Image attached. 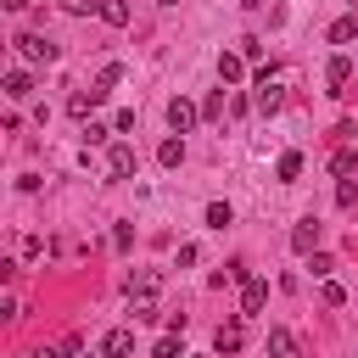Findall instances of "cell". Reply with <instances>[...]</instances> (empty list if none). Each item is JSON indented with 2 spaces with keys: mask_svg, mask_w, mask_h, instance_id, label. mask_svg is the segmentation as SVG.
Instances as JSON below:
<instances>
[{
  "mask_svg": "<svg viewBox=\"0 0 358 358\" xmlns=\"http://www.w3.org/2000/svg\"><path fill=\"white\" fill-rule=\"evenodd\" d=\"M11 45H17V56H22V62H34V67H39V62H45V67L56 62V45H50L45 34H17Z\"/></svg>",
  "mask_w": 358,
  "mask_h": 358,
  "instance_id": "cell-1",
  "label": "cell"
},
{
  "mask_svg": "<svg viewBox=\"0 0 358 358\" xmlns=\"http://www.w3.org/2000/svg\"><path fill=\"white\" fill-rule=\"evenodd\" d=\"M252 106H257V112H280V106H285V90H280V78H274L268 67L257 73V95H252Z\"/></svg>",
  "mask_w": 358,
  "mask_h": 358,
  "instance_id": "cell-2",
  "label": "cell"
},
{
  "mask_svg": "<svg viewBox=\"0 0 358 358\" xmlns=\"http://www.w3.org/2000/svg\"><path fill=\"white\" fill-rule=\"evenodd\" d=\"M196 123H201V106L185 101V95H173V101H168V129H173V134H190Z\"/></svg>",
  "mask_w": 358,
  "mask_h": 358,
  "instance_id": "cell-3",
  "label": "cell"
},
{
  "mask_svg": "<svg viewBox=\"0 0 358 358\" xmlns=\"http://www.w3.org/2000/svg\"><path fill=\"white\" fill-rule=\"evenodd\" d=\"M106 173L112 179H134V145L129 140H112L106 145Z\"/></svg>",
  "mask_w": 358,
  "mask_h": 358,
  "instance_id": "cell-4",
  "label": "cell"
},
{
  "mask_svg": "<svg viewBox=\"0 0 358 358\" xmlns=\"http://www.w3.org/2000/svg\"><path fill=\"white\" fill-rule=\"evenodd\" d=\"M263 358H302V347H296V336H291L285 324H274L268 341H263Z\"/></svg>",
  "mask_w": 358,
  "mask_h": 358,
  "instance_id": "cell-5",
  "label": "cell"
},
{
  "mask_svg": "<svg viewBox=\"0 0 358 358\" xmlns=\"http://www.w3.org/2000/svg\"><path fill=\"white\" fill-rule=\"evenodd\" d=\"M324 84H330V95H341V84H352V56L336 50V56L324 62Z\"/></svg>",
  "mask_w": 358,
  "mask_h": 358,
  "instance_id": "cell-6",
  "label": "cell"
},
{
  "mask_svg": "<svg viewBox=\"0 0 358 358\" xmlns=\"http://www.w3.org/2000/svg\"><path fill=\"white\" fill-rule=\"evenodd\" d=\"M263 302H268V285L257 274H246L241 280V313H263Z\"/></svg>",
  "mask_w": 358,
  "mask_h": 358,
  "instance_id": "cell-7",
  "label": "cell"
},
{
  "mask_svg": "<svg viewBox=\"0 0 358 358\" xmlns=\"http://www.w3.org/2000/svg\"><path fill=\"white\" fill-rule=\"evenodd\" d=\"M313 246H319V218H296V229H291V252L308 257Z\"/></svg>",
  "mask_w": 358,
  "mask_h": 358,
  "instance_id": "cell-8",
  "label": "cell"
},
{
  "mask_svg": "<svg viewBox=\"0 0 358 358\" xmlns=\"http://www.w3.org/2000/svg\"><path fill=\"white\" fill-rule=\"evenodd\" d=\"M134 352V330H106L101 336V358H129Z\"/></svg>",
  "mask_w": 358,
  "mask_h": 358,
  "instance_id": "cell-9",
  "label": "cell"
},
{
  "mask_svg": "<svg viewBox=\"0 0 358 358\" xmlns=\"http://www.w3.org/2000/svg\"><path fill=\"white\" fill-rule=\"evenodd\" d=\"M157 285H162V280H157L151 268H140V274H129V302H151V296H157Z\"/></svg>",
  "mask_w": 358,
  "mask_h": 358,
  "instance_id": "cell-10",
  "label": "cell"
},
{
  "mask_svg": "<svg viewBox=\"0 0 358 358\" xmlns=\"http://www.w3.org/2000/svg\"><path fill=\"white\" fill-rule=\"evenodd\" d=\"M6 95H11V101H28V95H34V73H28V67H11V73H6Z\"/></svg>",
  "mask_w": 358,
  "mask_h": 358,
  "instance_id": "cell-11",
  "label": "cell"
},
{
  "mask_svg": "<svg viewBox=\"0 0 358 358\" xmlns=\"http://www.w3.org/2000/svg\"><path fill=\"white\" fill-rule=\"evenodd\" d=\"M241 341H246V330H241L235 319H229V324H218V336H213V347H218L224 358H229V352H241Z\"/></svg>",
  "mask_w": 358,
  "mask_h": 358,
  "instance_id": "cell-12",
  "label": "cell"
},
{
  "mask_svg": "<svg viewBox=\"0 0 358 358\" xmlns=\"http://www.w3.org/2000/svg\"><path fill=\"white\" fill-rule=\"evenodd\" d=\"M352 39H358V11H347V17L330 22V45H352Z\"/></svg>",
  "mask_w": 358,
  "mask_h": 358,
  "instance_id": "cell-13",
  "label": "cell"
},
{
  "mask_svg": "<svg viewBox=\"0 0 358 358\" xmlns=\"http://www.w3.org/2000/svg\"><path fill=\"white\" fill-rule=\"evenodd\" d=\"M241 73H246V56H218V78L224 84H241Z\"/></svg>",
  "mask_w": 358,
  "mask_h": 358,
  "instance_id": "cell-14",
  "label": "cell"
},
{
  "mask_svg": "<svg viewBox=\"0 0 358 358\" xmlns=\"http://www.w3.org/2000/svg\"><path fill=\"white\" fill-rule=\"evenodd\" d=\"M157 162H162V168H179V162H185V140H162V145H157Z\"/></svg>",
  "mask_w": 358,
  "mask_h": 358,
  "instance_id": "cell-15",
  "label": "cell"
},
{
  "mask_svg": "<svg viewBox=\"0 0 358 358\" xmlns=\"http://www.w3.org/2000/svg\"><path fill=\"white\" fill-rule=\"evenodd\" d=\"M352 168H358V151H352V145H341V151L330 157V173H336V179H347Z\"/></svg>",
  "mask_w": 358,
  "mask_h": 358,
  "instance_id": "cell-16",
  "label": "cell"
},
{
  "mask_svg": "<svg viewBox=\"0 0 358 358\" xmlns=\"http://www.w3.org/2000/svg\"><path fill=\"white\" fill-rule=\"evenodd\" d=\"M101 22L123 28V22H129V0H101Z\"/></svg>",
  "mask_w": 358,
  "mask_h": 358,
  "instance_id": "cell-17",
  "label": "cell"
},
{
  "mask_svg": "<svg viewBox=\"0 0 358 358\" xmlns=\"http://www.w3.org/2000/svg\"><path fill=\"white\" fill-rule=\"evenodd\" d=\"M274 173H280V179H285V185H291V179H296V173H302V151H285V157H280V162H274Z\"/></svg>",
  "mask_w": 358,
  "mask_h": 358,
  "instance_id": "cell-18",
  "label": "cell"
},
{
  "mask_svg": "<svg viewBox=\"0 0 358 358\" xmlns=\"http://www.w3.org/2000/svg\"><path fill=\"white\" fill-rule=\"evenodd\" d=\"M101 101H106V95H101V90H90V95H73V101H67V112H73V117H84V112H90V106H101Z\"/></svg>",
  "mask_w": 358,
  "mask_h": 358,
  "instance_id": "cell-19",
  "label": "cell"
},
{
  "mask_svg": "<svg viewBox=\"0 0 358 358\" xmlns=\"http://www.w3.org/2000/svg\"><path fill=\"white\" fill-rule=\"evenodd\" d=\"M117 78H123V67H117V62H106V67H101V78H95V90H101V95H112V84H117Z\"/></svg>",
  "mask_w": 358,
  "mask_h": 358,
  "instance_id": "cell-20",
  "label": "cell"
},
{
  "mask_svg": "<svg viewBox=\"0 0 358 358\" xmlns=\"http://www.w3.org/2000/svg\"><path fill=\"white\" fill-rule=\"evenodd\" d=\"M229 218H235V213H229V201H213V207H207V229H224Z\"/></svg>",
  "mask_w": 358,
  "mask_h": 358,
  "instance_id": "cell-21",
  "label": "cell"
},
{
  "mask_svg": "<svg viewBox=\"0 0 358 358\" xmlns=\"http://www.w3.org/2000/svg\"><path fill=\"white\" fill-rule=\"evenodd\" d=\"M129 319H134V324H157L162 313H157V302H134V308H129Z\"/></svg>",
  "mask_w": 358,
  "mask_h": 358,
  "instance_id": "cell-22",
  "label": "cell"
},
{
  "mask_svg": "<svg viewBox=\"0 0 358 358\" xmlns=\"http://www.w3.org/2000/svg\"><path fill=\"white\" fill-rule=\"evenodd\" d=\"M112 134H117V129H106V123H90V129H84V145H106Z\"/></svg>",
  "mask_w": 358,
  "mask_h": 358,
  "instance_id": "cell-23",
  "label": "cell"
},
{
  "mask_svg": "<svg viewBox=\"0 0 358 358\" xmlns=\"http://www.w3.org/2000/svg\"><path fill=\"white\" fill-rule=\"evenodd\" d=\"M201 117H207V123H213V117H224V90H218V95H207V101H201Z\"/></svg>",
  "mask_w": 358,
  "mask_h": 358,
  "instance_id": "cell-24",
  "label": "cell"
},
{
  "mask_svg": "<svg viewBox=\"0 0 358 358\" xmlns=\"http://www.w3.org/2000/svg\"><path fill=\"white\" fill-rule=\"evenodd\" d=\"M352 201H358V185L341 179V185H336V207H352Z\"/></svg>",
  "mask_w": 358,
  "mask_h": 358,
  "instance_id": "cell-25",
  "label": "cell"
},
{
  "mask_svg": "<svg viewBox=\"0 0 358 358\" xmlns=\"http://www.w3.org/2000/svg\"><path fill=\"white\" fill-rule=\"evenodd\" d=\"M112 246L129 252V246H134V224H117V229H112Z\"/></svg>",
  "mask_w": 358,
  "mask_h": 358,
  "instance_id": "cell-26",
  "label": "cell"
},
{
  "mask_svg": "<svg viewBox=\"0 0 358 358\" xmlns=\"http://www.w3.org/2000/svg\"><path fill=\"white\" fill-rule=\"evenodd\" d=\"M319 296H324V308H341V302H347V291H341L336 280H324V291H319Z\"/></svg>",
  "mask_w": 358,
  "mask_h": 358,
  "instance_id": "cell-27",
  "label": "cell"
},
{
  "mask_svg": "<svg viewBox=\"0 0 358 358\" xmlns=\"http://www.w3.org/2000/svg\"><path fill=\"white\" fill-rule=\"evenodd\" d=\"M151 352H157V358H173V352H179V330H168V336H162Z\"/></svg>",
  "mask_w": 358,
  "mask_h": 358,
  "instance_id": "cell-28",
  "label": "cell"
},
{
  "mask_svg": "<svg viewBox=\"0 0 358 358\" xmlns=\"http://www.w3.org/2000/svg\"><path fill=\"white\" fill-rule=\"evenodd\" d=\"M235 56H246V62H257V56H263V39H252V34H246V39H241V50H235Z\"/></svg>",
  "mask_w": 358,
  "mask_h": 358,
  "instance_id": "cell-29",
  "label": "cell"
},
{
  "mask_svg": "<svg viewBox=\"0 0 358 358\" xmlns=\"http://www.w3.org/2000/svg\"><path fill=\"white\" fill-rule=\"evenodd\" d=\"M308 268H313V280H324V274H330V268H336V263H330V257H324V252H313V257H308Z\"/></svg>",
  "mask_w": 358,
  "mask_h": 358,
  "instance_id": "cell-30",
  "label": "cell"
},
{
  "mask_svg": "<svg viewBox=\"0 0 358 358\" xmlns=\"http://www.w3.org/2000/svg\"><path fill=\"white\" fill-rule=\"evenodd\" d=\"M112 129H117V134H129V129H134V106H123V112L112 117Z\"/></svg>",
  "mask_w": 358,
  "mask_h": 358,
  "instance_id": "cell-31",
  "label": "cell"
},
{
  "mask_svg": "<svg viewBox=\"0 0 358 358\" xmlns=\"http://www.w3.org/2000/svg\"><path fill=\"white\" fill-rule=\"evenodd\" d=\"M67 11H101V0H62Z\"/></svg>",
  "mask_w": 358,
  "mask_h": 358,
  "instance_id": "cell-32",
  "label": "cell"
},
{
  "mask_svg": "<svg viewBox=\"0 0 358 358\" xmlns=\"http://www.w3.org/2000/svg\"><path fill=\"white\" fill-rule=\"evenodd\" d=\"M28 358H67V352H62V347H34Z\"/></svg>",
  "mask_w": 358,
  "mask_h": 358,
  "instance_id": "cell-33",
  "label": "cell"
},
{
  "mask_svg": "<svg viewBox=\"0 0 358 358\" xmlns=\"http://www.w3.org/2000/svg\"><path fill=\"white\" fill-rule=\"evenodd\" d=\"M0 6H6V11H22V6H28V0H0Z\"/></svg>",
  "mask_w": 358,
  "mask_h": 358,
  "instance_id": "cell-34",
  "label": "cell"
}]
</instances>
